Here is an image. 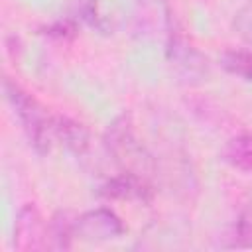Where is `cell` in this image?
Masks as SVG:
<instances>
[{
    "mask_svg": "<svg viewBox=\"0 0 252 252\" xmlns=\"http://www.w3.org/2000/svg\"><path fill=\"white\" fill-rule=\"evenodd\" d=\"M124 232L120 217L110 209H93L75 219V236L83 240H112Z\"/></svg>",
    "mask_w": 252,
    "mask_h": 252,
    "instance_id": "277c9868",
    "label": "cell"
},
{
    "mask_svg": "<svg viewBox=\"0 0 252 252\" xmlns=\"http://www.w3.org/2000/svg\"><path fill=\"white\" fill-rule=\"evenodd\" d=\"M220 67L244 81H252V51L250 49H226L220 55Z\"/></svg>",
    "mask_w": 252,
    "mask_h": 252,
    "instance_id": "30bf717a",
    "label": "cell"
},
{
    "mask_svg": "<svg viewBox=\"0 0 252 252\" xmlns=\"http://www.w3.org/2000/svg\"><path fill=\"white\" fill-rule=\"evenodd\" d=\"M234 30L238 32V35L248 41L252 45V2L246 4L244 8L238 10V14L234 16Z\"/></svg>",
    "mask_w": 252,
    "mask_h": 252,
    "instance_id": "7c38bea8",
    "label": "cell"
},
{
    "mask_svg": "<svg viewBox=\"0 0 252 252\" xmlns=\"http://www.w3.org/2000/svg\"><path fill=\"white\" fill-rule=\"evenodd\" d=\"M167 55L169 59L179 67L183 69V73L189 77V75H197L203 71L205 67V61L201 57V53L197 49H193L187 39L177 33V32H169V43H167Z\"/></svg>",
    "mask_w": 252,
    "mask_h": 252,
    "instance_id": "52a82bcc",
    "label": "cell"
},
{
    "mask_svg": "<svg viewBox=\"0 0 252 252\" xmlns=\"http://www.w3.org/2000/svg\"><path fill=\"white\" fill-rule=\"evenodd\" d=\"M94 2L96 0H81V10H83L85 18L91 24H94V18H96V14H94Z\"/></svg>",
    "mask_w": 252,
    "mask_h": 252,
    "instance_id": "5bb4252c",
    "label": "cell"
},
{
    "mask_svg": "<svg viewBox=\"0 0 252 252\" xmlns=\"http://www.w3.org/2000/svg\"><path fill=\"white\" fill-rule=\"evenodd\" d=\"M49 228L43 222L41 213L33 203L24 205L14 222V248L20 252H35L49 246Z\"/></svg>",
    "mask_w": 252,
    "mask_h": 252,
    "instance_id": "3957f363",
    "label": "cell"
},
{
    "mask_svg": "<svg viewBox=\"0 0 252 252\" xmlns=\"http://www.w3.org/2000/svg\"><path fill=\"white\" fill-rule=\"evenodd\" d=\"M75 219L69 211H59L53 215L49 222V240L57 250H67L71 246V238L75 236Z\"/></svg>",
    "mask_w": 252,
    "mask_h": 252,
    "instance_id": "9c48e42d",
    "label": "cell"
},
{
    "mask_svg": "<svg viewBox=\"0 0 252 252\" xmlns=\"http://www.w3.org/2000/svg\"><path fill=\"white\" fill-rule=\"evenodd\" d=\"M104 146L108 154L124 167V171L144 177V173L150 169V156L146 154L142 142H138L132 128V116L128 112L116 116L108 124L104 132Z\"/></svg>",
    "mask_w": 252,
    "mask_h": 252,
    "instance_id": "7a4b0ae2",
    "label": "cell"
},
{
    "mask_svg": "<svg viewBox=\"0 0 252 252\" xmlns=\"http://www.w3.org/2000/svg\"><path fill=\"white\" fill-rule=\"evenodd\" d=\"M53 132L61 140V144L75 156H83L89 150L91 136H89V130L85 124H81L69 116L57 114V116H53Z\"/></svg>",
    "mask_w": 252,
    "mask_h": 252,
    "instance_id": "8992f818",
    "label": "cell"
},
{
    "mask_svg": "<svg viewBox=\"0 0 252 252\" xmlns=\"http://www.w3.org/2000/svg\"><path fill=\"white\" fill-rule=\"evenodd\" d=\"M100 195L108 199H120V201H142L148 203L152 199V185L146 181V177L138 173L124 171L120 175L110 177L102 187Z\"/></svg>",
    "mask_w": 252,
    "mask_h": 252,
    "instance_id": "5b68a950",
    "label": "cell"
},
{
    "mask_svg": "<svg viewBox=\"0 0 252 252\" xmlns=\"http://www.w3.org/2000/svg\"><path fill=\"white\" fill-rule=\"evenodd\" d=\"M222 159L244 173H252V132L232 136L222 148Z\"/></svg>",
    "mask_w": 252,
    "mask_h": 252,
    "instance_id": "ba28073f",
    "label": "cell"
},
{
    "mask_svg": "<svg viewBox=\"0 0 252 252\" xmlns=\"http://www.w3.org/2000/svg\"><path fill=\"white\" fill-rule=\"evenodd\" d=\"M45 33H49V35H53V37H57V39H71V37H75V26L71 24V22H57V24H53V26H49L47 28V32Z\"/></svg>",
    "mask_w": 252,
    "mask_h": 252,
    "instance_id": "4fadbf2b",
    "label": "cell"
},
{
    "mask_svg": "<svg viewBox=\"0 0 252 252\" xmlns=\"http://www.w3.org/2000/svg\"><path fill=\"white\" fill-rule=\"evenodd\" d=\"M4 94L8 102L12 104L30 144L39 156H45L51 150V138L53 132V116L45 110V106L28 91H24L18 83H14L10 77L4 79Z\"/></svg>",
    "mask_w": 252,
    "mask_h": 252,
    "instance_id": "6da1fadb",
    "label": "cell"
},
{
    "mask_svg": "<svg viewBox=\"0 0 252 252\" xmlns=\"http://www.w3.org/2000/svg\"><path fill=\"white\" fill-rule=\"evenodd\" d=\"M232 238H234L232 246L252 248V201L238 215V220L234 224V236Z\"/></svg>",
    "mask_w": 252,
    "mask_h": 252,
    "instance_id": "8fae6325",
    "label": "cell"
}]
</instances>
